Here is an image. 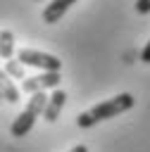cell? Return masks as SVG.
<instances>
[{"label":"cell","mask_w":150,"mask_h":152,"mask_svg":"<svg viewBox=\"0 0 150 152\" xmlns=\"http://www.w3.org/2000/svg\"><path fill=\"white\" fill-rule=\"evenodd\" d=\"M14 55V33L12 31H0V57L2 59H12Z\"/></svg>","instance_id":"cell-8"},{"label":"cell","mask_w":150,"mask_h":152,"mask_svg":"<svg viewBox=\"0 0 150 152\" xmlns=\"http://www.w3.org/2000/svg\"><path fill=\"white\" fill-rule=\"evenodd\" d=\"M2 71H5V74L12 78V81H14V78H21V81L26 78V74H24V64H21L19 59H7Z\"/></svg>","instance_id":"cell-9"},{"label":"cell","mask_w":150,"mask_h":152,"mask_svg":"<svg viewBox=\"0 0 150 152\" xmlns=\"http://www.w3.org/2000/svg\"><path fill=\"white\" fill-rule=\"evenodd\" d=\"M136 12L138 14H148L150 12V0H136Z\"/></svg>","instance_id":"cell-10"},{"label":"cell","mask_w":150,"mask_h":152,"mask_svg":"<svg viewBox=\"0 0 150 152\" xmlns=\"http://www.w3.org/2000/svg\"><path fill=\"white\" fill-rule=\"evenodd\" d=\"M45 102H48V93H33V95H31V100H29V104L24 107V112H21V114L14 119V124L10 126V133H12L14 138L26 135V133L33 128L36 119H38V116H43Z\"/></svg>","instance_id":"cell-2"},{"label":"cell","mask_w":150,"mask_h":152,"mask_svg":"<svg viewBox=\"0 0 150 152\" xmlns=\"http://www.w3.org/2000/svg\"><path fill=\"white\" fill-rule=\"evenodd\" d=\"M64 102H67V93L55 88V90H52V95H48V102H45V109H43V119H45L48 124H52V121L60 116V112H62Z\"/></svg>","instance_id":"cell-5"},{"label":"cell","mask_w":150,"mask_h":152,"mask_svg":"<svg viewBox=\"0 0 150 152\" xmlns=\"http://www.w3.org/2000/svg\"><path fill=\"white\" fill-rule=\"evenodd\" d=\"M17 59L24 66H33L40 71H60L62 69V59H57L50 52H40V50H31V48H21L17 52Z\"/></svg>","instance_id":"cell-3"},{"label":"cell","mask_w":150,"mask_h":152,"mask_svg":"<svg viewBox=\"0 0 150 152\" xmlns=\"http://www.w3.org/2000/svg\"><path fill=\"white\" fill-rule=\"evenodd\" d=\"M0 102H2V97H0Z\"/></svg>","instance_id":"cell-13"},{"label":"cell","mask_w":150,"mask_h":152,"mask_svg":"<svg viewBox=\"0 0 150 152\" xmlns=\"http://www.w3.org/2000/svg\"><path fill=\"white\" fill-rule=\"evenodd\" d=\"M133 102L136 100H133L131 93H119V95H114V97H110V100H105V102L86 109L83 114H79L76 126L79 128H90V126H95V124H100L105 119H112V116H119V114L129 112L133 107Z\"/></svg>","instance_id":"cell-1"},{"label":"cell","mask_w":150,"mask_h":152,"mask_svg":"<svg viewBox=\"0 0 150 152\" xmlns=\"http://www.w3.org/2000/svg\"><path fill=\"white\" fill-rule=\"evenodd\" d=\"M74 2H79V0H52V2H48L45 10H43V21H45V24H55V21H60Z\"/></svg>","instance_id":"cell-6"},{"label":"cell","mask_w":150,"mask_h":152,"mask_svg":"<svg viewBox=\"0 0 150 152\" xmlns=\"http://www.w3.org/2000/svg\"><path fill=\"white\" fill-rule=\"evenodd\" d=\"M140 59H143L145 64H150V40H148V45L143 48V52H140Z\"/></svg>","instance_id":"cell-11"},{"label":"cell","mask_w":150,"mask_h":152,"mask_svg":"<svg viewBox=\"0 0 150 152\" xmlns=\"http://www.w3.org/2000/svg\"><path fill=\"white\" fill-rule=\"evenodd\" d=\"M69 152H88V147H86V145H76V147H71Z\"/></svg>","instance_id":"cell-12"},{"label":"cell","mask_w":150,"mask_h":152,"mask_svg":"<svg viewBox=\"0 0 150 152\" xmlns=\"http://www.w3.org/2000/svg\"><path fill=\"white\" fill-rule=\"evenodd\" d=\"M0 97L7 100L10 104H17L19 102V88L14 86V81L0 69Z\"/></svg>","instance_id":"cell-7"},{"label":"cell","mask_w":150,"mask_h":152,"mask_svg":"<svg viewBox=\"0 0 150 152\" xmlns=\"http://www.w3.org/2000/svg\"><path fill=\"white\" fill-rule=\"evenodd\" d=\"M62 81L60 71H43V74H36V76H26L21 81V90L33 95V93H48L50 88H57Z\"/></svg>","instance_id":"cell-4"}]
</instances>
